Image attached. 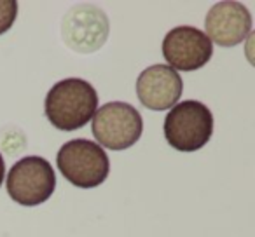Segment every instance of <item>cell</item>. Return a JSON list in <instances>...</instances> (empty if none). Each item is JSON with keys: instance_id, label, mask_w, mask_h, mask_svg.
I'll return each instance as SVG.
<instances>
[{"instance_id": "3957f363", "label": "cell", "mask_w": 255, "mask_h": 237, "mask_svg": "<svg viewBox=\"0 0 255 237\" xmlns=\"http://www.w3.org/2000/svg\"><path fill=\"white\" fill-rule=\"evenodd\" d=\"M61 176L79 188H95L107 180L110 160L107 152L95 142L79 138L67 142L56 156Z\"/></svg>"}, {"instance_id": "8fae6325", "label": "cell", "mask_w": 255, "mask_h": 237, "mask_svg": "<svg viewBox=\"0 0 255 237\" xmlns=\"http://www.w3.org/2000/svg\"><path fill=\"white\" fill-rule=\"evenodd\" d=\"M4 176H5V162H4V157L0 154V187L4 183Z\"/></svg>"}, {"instance_id": "277c9868", "label": "cell", "mask_w": 255, "mask_h": 237, "mask_svg": "<svg viewBox=\"0 0 255 237\" xmlns=\"http://www.w3.org/2000/svg\"><path fill=\"white\" fill-rule=\"evenodd\" d=\"M91 131L102 149L126 150L142 136L143 119L129 103L110 101L95 112Z\"/></svg>"}, {"instance_id": "6da1fadb", "label": "cell", "mask_w": 255, "mask_h": 237, "mask_svg": "<svg viewBox=\"0 0 255 237\" xmlns=\"http://www.w3.org/2000/svg\"><path fill=\"white\" fill-rule=\"evenodd\" d=\"M98 106L96 89L84 79H63L49 89L44 103L47 121L60 131H75L91 121Z\"/></svg>"}, {"instance_id": "5b68a950", "label": "cell", "mask_w": 255, "mask_h": 237, "mask_svg": "<svg viewBox=\"0 0 255 237\" xmlns=\"http://www.w3.org/2000/svg\"><path fill=\"white\" fill-rule=\"evenodd\" d=\"M56 187L54 169L44 157L28 156L11 167L7 174V192L21 206H39L53 195Z\"/></svg>"}, {"instance_id": "9c48e42d", "label": "cell", "mask_w": 255, "mask_h": 237, "mask_svg": "<svg viewBox=\"0 0 255 237\" xmlns=\"http://www.w3.org/2000/svg\"><path fill=\"white\" fill-rule=\"evenodd\" d=\"M182 89L180 75L168 65H152L136 79V94L140 103L149 110L173 108L180 99Z\"/></svg>"}, {"instance_id": "7a4b0ae2", "label": "cell", "mask_w": 255, "mask_h": 237, "mask_svg": "<svg viewBox=\"0 0 255 237\" xmlns=\"http://www.w3.org/2000/svg\"><path fill=\"white\" fill-rule=\"evenodd\" d=\"M164 138L178 152H196L213 135V113L196 99L177 103L164 119Z\"/></svg>"}, {"instance_id": "52a82bcc", "label": "cell", "mask_w": 255, "mask_h": 237, "mask_svg": "<svg viewBox=\"0 0 255 237\" xmlns=\"http://www.w3.org/2000/svg\"><path fill=\"white\" fill-rule=\"evenodd\" d=\"M61 35L70 49L77 53H95L105 44L109 19L105 12L93 5L70 9L61 23Z\"/></svg>"}, {"instance_id": "ba28073f", "label": "cell", "mask_w": 255, "mask_h": 237, "mask_svg": "<svg viewBox=\"0 0 255 237\" xmlns=\"http://www.w3.org/2000/svg\"><path fill=\"white\" fill-rule=\"evenodd\" d=\"M205 35L217 46L233 47L241 44L252 30V14L240 2H219L208 11Z\"/></svg>"}, {"instance_id": "8992f818", "label": "cell", "mask_w": 255, "mask_h": 237, "mask_svg": "<svg viewBox=\"0 0 255 237\" xmlns=\"http://www.w3.org/2000/svg\"><path fill=\"white\" fill-rule=\"evenodd\" d=\"M213 54V44L196 26H177L163 40V56L175 72H194L203 68Z\"/></svg>"}, {"instance_id": "30bf717a", "label": "cell", "mask_w": 255, "mask_h": 237, "mask_svg": "<svg viewBox=\"0 0 255 237\" xmlns=\"http://www.w3.org/2000/svg\"><path fill=\"white\" fill-rule=\"evenodd\" d=\"M18 18V2L16 0H0V35L11 30Z\"/></svg>"}]
</instances>
